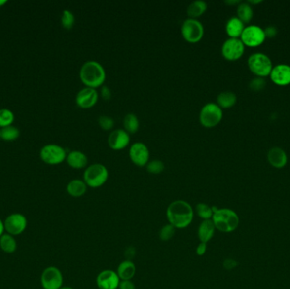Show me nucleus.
<instances>
[{"mask_svg": "<svg viewBox=\"0 0 290 289\" xmlns=\"http://www.w3.org/2000/svg\"><path fill=\"white\" fill-rule=\"evenodd\" d=\"M245 29L244 22L240 21L238 17H232L229 19L226 25V31L231 38H238L241 36L243 31Z\"/></svg>", "mask_w": 290, "mask_h": 289, "instance_id": "nucleus-23", "label": "nucleus"}, {"mask_svg": "<svg viewBox=\"0 0 290 289\" xmlns=\"http://www.w3.org/2000/svg\"><path fill=\"white\" fill-rule=\"evenodd\" d=\"M41 283L44 289H60L63 284V275L55 266H49L42 271Z\"/></svg>", "mask_w": 290, "mask_h": 289, "instance_id": "nucleus-9", "label": "nucleus"}, {"mask_svg": "<svg viewBox=\"0 0 290 289\" xmlns=\"http://www.w3.org/2000/svg\"><path fill=\"white\" fill-rule=\"evenodd\" d=\"M240 36L242 42L249 47L260 45L266 39L265 32L257 26H249L245 27Z\"/></svg>", "mask_w": 290, "mask_h": 289, "instance_id": "nucleus-10", "label": "nucleus"}, {"mask_svg": "<svg viewBox=\"0 0 290 289\" xmlns=\"http://www.w3.org/2000/svg\"><path fill=\"white\" fill-rule=\"evenodd\" d=\"M207 251V244L206 243H203L200 242V244H198L196 248V254L198 256L205 255V253Z\"/></svg>", "mask_w": 290, "mask_h": 289, "instance_id": "nucleus-39", "label": "nucleus"}, {"mask_svg": "<svg viewBox=\"0 0 290 289\" xmlns=\"http://www.w3.org/2000/svg\"><path fill=\"white\" fill-rule=\"evenodd\" d=\"M67 162L74 169L84 168L88 165V157L81 151L74 150L67 154Z\"/></svg>", "mask_w": 290, "mask_h": 289, "instance_id": "nucleus-21", "label": "nucleus"}, {"mask_svg": "<svg viewBox=\"0 0 290 289\" xmlns=\"http://www.w3.org/2000/svg\"><path fill=\"white\" fill-rule=\"evenodd\" d=\"M222 115V109L218 104L208 103L200 110V123L206 127H216L221 122Z\"/></svg>", "mask_w": 290, "mask_h": 289, "instance_id": "nucleus-5", "label": "nucleus"}, {"mask_svg": "<svg viewBox=\"0 0 290 289\" xmlns=\"http://www.w3.org/2000/svg\"><path fill=\"white\" fill-rule=\"evenodd\" d=\"M237 102V97L233 92L226 91L222 92L218 96V105L221 108H228L235 105Z\"/></svg>", "mask_w": 290, "mask_h": 289, "instance_id": "nucleus-25", "label": "nucleus"}, {"mask_svg": "<svg viewBox=\"0 0 290 289\" xmlns=\"http://www.w3.org/2000/svg\"><path fill=\"white\" fill-rule=\"evenodd\" d=\"M88 186L84 181L80 179H74L67 184V192L70 196L74 198H79L84 195L87 192Z\"/></svg>", "mask_w": 290, "mask_h": 289, "instance_id": "nucleus-22", "label": "nucleus"}, {"mask_svg": "<svg viewBox=\"0 0 290 289\" xmlns=\"http://www.w3.org/2000/svg\"><path fill=\"white\" fill-rule=\"evenodd\" d=\"M120 280H132L136 274V265L129 259L120 263L116 270Z\"/></svg>", "mask_w": 290, "mask_h": 289, "instance_id": "nucleus-19", "label": "nucleus"}, {"mask_svg": "<svg viewBox=\"0 0 290 289\" xmlns=\"http://www.w3.org/2000/svg\"><path fill=\"white\" fill-rule=\"evenodd\" d=\"M7 3V0H0V7L3 6V4Z\"/></svg>", "mask_w": 290, "mask_h": 289, "instance_id": "nucleus-43", "label": "nucleus"}, {"mask_svg": "<svg viewBox=\"0 0 290 289\" xmlns=\"http://www.w3.org/2000/svg\"><path fill=\"white\" fill-rule=\"evenodd\" d=\"M15 120V115L11 110L8 108L0 109V127H6L11 126Z\"/></svg>", "mask_w": 290, "mask_h": 289, "instance_id": "nucleus-31", "label": "nucleus"}, {"mask_svg": "<svg viewBox=\"0 0 290 289\" xmlns=\"http://www.w3.org/2000/svg\"><path fill=\"white\" fill-rule=\"evenodd\" d=\"M74 289L72 288H71V287H61V289Z\"/></svg>", "mask_w": 290, "mask_h": 289, "instance_id": "nucleus-44", "label": "nucleus"}, {"mask_svg": "<svg viewBox=\"0 0 290 289\" xmlns=\"http://www.w3.org/2000/svg\"><path fill=\"white\" fill-rule=\"evenodd\" d=\"M4 231H5V230H4V224H3L2 220H0V237L3 235Z\"/></svg>", "mask_w": 290, "mask_h": 289, "instance_id": "nucleus-42", "label": "nucleus"}, {"mask_svg": "<svg viewBox=\"0 0 290 289\" xmlns=\"http://www.w3.org/2000/svg\"><path fill=\"white\" fill-rule=\"evenodd\" d=\"M146 168L149 173L152 174H160L163 172L165 169V165L161 160H154L151 161H148V164L146 165Z\"/></svg>", "mask_w": 290, "mask_h": 289, "instance_id": "nucleus-34", "label": "nucleus"}, {"mask_svg": "<svg viewBox=\"0 0 290 289\" xmlns=\"http://www.w3.org/2000/svg\"><path fill=\"white\" fill-rule=\"evenodd\" d=\"M181 34L187 42L196 43L202 39L204 27L196 19H187L181 25Z\"/></svg>", "mask_w": 290, "mask_h": 289, "instance_id": "nucleus-7", "label": "nucleus"}, {"mask_svg": "<svg viewBox=\"0 0 290 289\" xmlns=\"http://www.w3.org/2000/svg\"><path fill=\"white\" fill-rule=\"evenodd\" d=\"M264 32H265L266 36H268V37H273L277 34V29H276L275 27H267Z\"/></svg>", "mask_w": 290, "mask_h": 289, "instance_id": "nucleus-41", "label": "nucleus"}, {"mask_svg": "<svg viewBox=\"0 0 290 289\" xmlns=\"http://www.w3.org/2000/svg\"><path fill=\"white\" fill-rule=\"evenodd\" d=\"M245 52V44L239 38L226 40L221 48V53L228 61H236L241 57Z\"/></svg>", "mask_w": 290, "mask_h": 289, "instance_id": "nucleus-12", "label": "nucleus"}, {"mask_svg": "<svg viewBox=\"0 0 290 289\" xmlns=\"http://www.w3.org/2000/svg\"><path fill=\"white\" fill-rule=\"evenodd\" d=\"M265 86H266V81L261 78L254 79L251 81L250 84L251 89L254 91L262 90L263 88H265Z\"/></svg>", "mask_w": 290, "mask_h": 289, "instance_id": "nucleus-36", "label": "nucleus"}, {"mask_svg": "<svg viewBox=\"0 0 290 289\" xmlns=\"http://www.w3.org/2000/svg\"><path fill=\"white\" fill-rule=\"evenodd\" d=\"M20 136V131L17 127L14 126L3 127L0 130V138L5 141H13L17 139Z\"/></svg>", "mask_w": 290, "mask_h": 289, "instance_id": "nucleus-29", "label": "nucleus"}, {"mask_svg": "<svg viewBox=\"0 0 290 289\" xmlns=\"http://www.w3.org/2000/svg\"><path fill=\"white\" fill-rule=\"evenodd\" d=\"M0 139H1V138H0Z\"/></svg>", "mask_w": 290, "mask_h": 289, "instance_id": "nucleus-45", "label": "nucleus"}, {"mask_svg": "<svg viewBox=\"0 0 290 289\" xmlns=\"http://www.w3.org/2000/svg\"><path fill=\"white\" fill-rule=\"evenodd\" d=\"M61 24L66 29H72L75 24V16L70 10H64L61 16Z\"/></svg>", "mask_w": 290, "mask_h": 289, "instance_id": "nucleus-33", "label": "nucleus"}, {"mask_svg": "<svg viewBox=\"0 0 290 289\" xmlns=\"http://www.w3.org/2000/svg\"><path fill=\"white\" fill-rule=\"evenodd\" d=\"M249 68L255 75L263 77L272 72V61L268 56L261 53L252 54L248 60Z\"/></svg>", "mask_w": 290, "mask_h": 289, "instance_id": "nucleus-6", "label": "nucleus"}, {"mask_svg": "<svg viewBox=\"0 0 290 289\" xmlns=\"http://www.w3.org/2000/svg\"><path fill=\"white\" fill-rule=\"evenodd\" d=\"M175 227L168 223L167 225H165L162 226V228L160 229L159 236L162 241H169L173 238V236L175 234Z\"/></svg>", "mask_w": 290, "mask_h": 289, "instance_id": "nucleus-32", "label": "nucleus"}, {"mask_svg": "<svg viewBox=\"0 0 290 289\" xmlns=\"http://www.w3.org/2000/svg\"><path fill=\"white\" fill-rule=\"evenodd\" d=\"M130 143V136L125 130H114L108 138V144L114 150H121Z\"/></svg>", "mask_w": 290, "mask_h": 289, "instance_id": "nucleus-15", "label": "nucleus"}, {"mask_svg": "<svg viewBox=\"0 0 290 289\" xmlns=\"http://www.w3.org/2000/svg\"><path fill=\"white\" fill-rule=\"evenodd\" d=\"M238 262L236 261L235 259H227L224 260L223 267L226 270H233V269L237 267Z\"/></svg>", "mask_w": 290, "mask_h": 289, "instance_id": "nucleus-38", "label": "nucleus"}, {"mask_svg": "<svg viewBox=\"0 0 290 289\" xmlns=\"http://www.w3.org/2000/svg\"><path fill=\"white\" fill-rule=\"evenodd\" d=\"M119 289H136L135 284L132 280H121L118 287Z\"/></svg>", "mask_w": 290, "mask_h": 289, "instance_id": "nucleus-37", "label": "nucleus"}, {"mask_svg": "<svg viewBox=\"0 0 290 289\" xmlns=\"http://www.w3.org/2000/svg\"><path fill=\"white\" fill-rule=\"evenodd\" d=\"M0 248L5 253H11L16 250L17 244L14 237L7 233L0 237Z\"/></svg>", "mask_w": 290, "mask_h": 289, "instance_id": "nucleus-26", "label": "nucleus"}, {"mask_svg": "<svg viewBox=\"0 0 290 289\" xmlns=\"http://www.w3.org/2000/svg\"><path fill=\"white\" fill-rule=\"evenodd\" d=\"M215 231L216 227L212 219L202 220L198 228V238L200 242L207 244L214 237Z\"/></svg>", "mask_w": 290, "mask_h": 289, "instance_id": "nucleus-18", "label": "nucleus"}, {"mask_svg": "<svg viewBox=\"0 0 290 289\" xmlns=\"http://www.w3.org/2000/svg\"><path fill=\"white\" fill-rule=\"evenodd\" d=\"M99 124L101 128L106 131H109L114 127V120L108 115H100L99 117Z\"/></svg>", "mask_w": 290, "mask_h": 289, "instance_id": "nucleus-35", "label": "nucleus"}, {"mask_svg": "<svg viewBox=\"0 0 290 289\" xmlns=\"http://www.w3.org/2000/svg\"><path fill=\"white\" fill-rule=\"evenodd\" d=\"M237 13H238V18L244 23L249 22L253 17V9L248 3H240L238 6Z\"/></svg>", "mask_w": 290, "mask_h": 289, "instance_id": "nucleus-28", "label": "nucleus"}, {"mask_svg": "<svg viewBox=\"0 0 290 289\" xmlns=\"http://www.w3.org/2000/svg\"><path fill=\"white\" fill-rule=\"evenodd\" d=\"M129 156L136 166H145L149 160V150L148 147L141 142L134 143L129 149Z\"/></svg>", "mask_w": 290, "mask_h": 289, "instance_id": "nucleus-13", "label": "nucleus"}, {"mask_svg": "<svg viewBox=\"0 0 290 289\" xmlns=\"http://www.w3.org/2000/svg\"><path fill=\"white\" fill-rule=\"evenodd\" d=\"M267 158L270 164L276 168H282L287 164V154L278 147L270 149Z\"/></svg>", "mask_w": 290, "mask_h": 289, "instance_id": "nucleus-20", "label": "nucleus"}, {"mask_svg": "<svg viewBox=\"0 0 290 289\" xmlns=\"http://www.w3.org/2000/svg\"><path fill=\"white\" fill-rule=\"evenodd\" d=\"M65 148L57 144H47L40 151V158L48 165H59L67 159Z\"/></svg>", "mask_w": 290, "mask_h": 289, "instance_id": "nucleus-8", "label": "nucleus"}, {"mask_svg": "<svg viewBox=\"0 0 290 289\" xmlns=\"http://www.w3.org/2000/svg\"><path fill=\"white\" fill-rule=\"evenodd\" d=\"M213 216L212 220L213 221L216 230L221 232H234L239 227V217L235 211L231 209L217 208L212 206Z\"/></svg>", "mask_w": 290, "mask_h": 289, "instance_id": "nucleus-3", "label": "nucleus"}, {"mask_svg": "<svg viewBox=\"0 0 290 289\" xmlns=\"http://www.w3.org/2000/svg\"><path fill=\"white\" fill-rule=\"evenodd\" d=\"M271 79L275 84L286 86L290 83V67L288 65H278L273 67Z\"/></svg>", "mask_w": 290, "mask_h": 289, "instance_id": "nucleus-17", "label": "nucleus"}, {"mask_svg": "<svg viewBox=\"0 0 290 289\" xmlns=\"http://www.w3.org/2000/svg\"><path fill=\"white\" fill-rule=\"evenodd\" d=\"M194 211L188 202L178 199L172 202L166 209L168 222L176 229L187 228L193 222Z\"/></svg>", "mask_w": 290, "mask_h": 289, "instance_id": "nucleus-1", "label": "nucleus"}, {"mask_svg": "<svg viewBox=\"0 0 290 289\" xmlns=\"http://www.w3.org/2000/svg\"><path fill=\"white\" fill-rule=\"evenodd\" d=\"M101 95L103 97L104 100H109L111 98V92L107 86H104L101 89Z\"/></svg>", "mask_w": 290, "mask_h": 289, "instance_id": "nucleus-40", "label": "nucleus"}, {"mask_svg": "<svg viewBox=\"0 0 290 289\" xmlns=\"http://www.w3.org/2000/svg\"><path fill=\"white\" fill-rule=\"evenodd\" d=\"M123 125H124L125 131L127 133L133 134V133L138 132L139 128V121L136 114H133V113L127 114L125 116Z\"/></svg>", "mask_w": 290, "mask_h": 289, "instance_id": "nucleus-27", "label": "nucleus"}, {"mask_svg": "<svg viewBox=\"0 0 290 289\" xmlns=\"http://www.w3.org/2000/svg\"><path fill=\"white\" fill-rule=\"evenodd\" d=\"M120 278L116 271L104 270L98 275L97 286L100 289H117L120 284Z\"/></svg>", "mask_w": 290, "mask_h": 289, "instance_id": "nucleus-14", "label": "nucleus"}, {"mask_svg": "<svg viewBox=\"0 0 290 289\" xmlns=\"http://www.w3.org/2000/svg\"><path fill=\"white\" fill-rule=\"evenodd\" d=\"M195 211L198 217H200L203 220H211L213 216V210L210 205L205 203H200L196 205Z\"/></svg>", "mask_w": 290, "mask_h": 289, "instance_id": "nucleus-30", "label": "nucleus"}, {"mask_svg": "<svg viewBox=\"0 0 290 289\" xmlns=\"http://www.w3.org/2000/svg\"><path fill=\"white\" fill-rule=\"evenodd\" d=\"M4 230L8 234L19 235L24 232L28 226V220L25 216L20 213L9 215L3 221Z\"/></svg>", "mask_w": 290, "mask_h": 289, "instance_id": "nucleus-11", "label": "nucleus"}, {"mask_svg": "<svg viewBox=\"0 0 290 289\" xmlns=\"http://www.w3.org/2000/svg\"><path fill=\"white\" fill-rule=\"evenodd\" d=\"M109 178V172L102 164L95 163L85 170L83 179L88 187L97 188L103 186Z\"/></svg>", "mask_w": 290, "mask_h": 289, "instance_id": "nucleus-4", "label": "nucleus"}, {"mask_svg": "<svg viewBox=\"0 0 290 289\" xmlns=\"http://www.w3.org/2000/svg\"><path fill=\"white\" fill-rule=\"evenodd\" d=\"M99 94L95 88H85L78 92L76 102L81 108H89L98 102Z\"/></svg>", "mask_w": 290, "mask_h": 289, "instance_id": "nucleus-16", "label": "nucleus"}, {"mask_svg": "<svg viewBox=\"0 0 290 289\" xmlns=\"http://www.w3.org/2000/svg\"><path fill=\"white\" fill-rule=\"evenodd\" d=\"M80 78L88 88H99L106 81V71L99 62L88 61L80 70Z\"/></svg>", "mask_w": 290, "mask_h": 289, "instance_id": "nucleus-2", "label": "nucleus"}, {"mask_svg": "<svg viewBox=\"0 0 290 289\" xmlns=\"http://www.w3.org/2000/svg\"><path fill=\"white\" fill-rule=\"evenodd\" d=\"M206 9H207V3L205 1L196 0L192 2L187 7V15L191 19H195L202 15Z\"/></svg>", "mask_w": 290, "mask_h": 289, "instance_id": "nucleus-24", "label": "nucleus"}]
</instances>
